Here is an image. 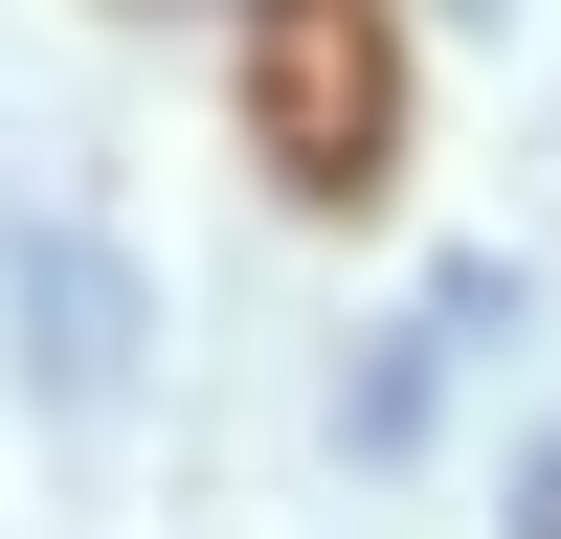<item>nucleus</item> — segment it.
Here are the masks:
<instances>
[{"mask_svg": "<svg viewBox=\"0 0 561 539\" xmlns=\"http://www.w3.org/2000/svg\"><path fill=\"white\" fill-rule=\"evenodd\" d=\"M135 337H158V293H135L90 225H45V248H23V359L90 404V382H135Z\"/></svg>", "mask_w": 561, "mask_h": 539, "instance_id": "obj_2", "label": "nucleus"}, {"mask_svg": "<svg viewBox=\"0 0 561 539\" xmlns=\"http://www.w3.org/2000/svg\"><path fill=\"white\" fill-rule=\"evenodd\" d=\"M270 158H314V180L382 158V45H359V0H293V23H270Z\"/></svg>", "mask_w": 561, "mask_h": 539, "instance_id": "obj_1", "label": "nucleus"}]
</instances>
